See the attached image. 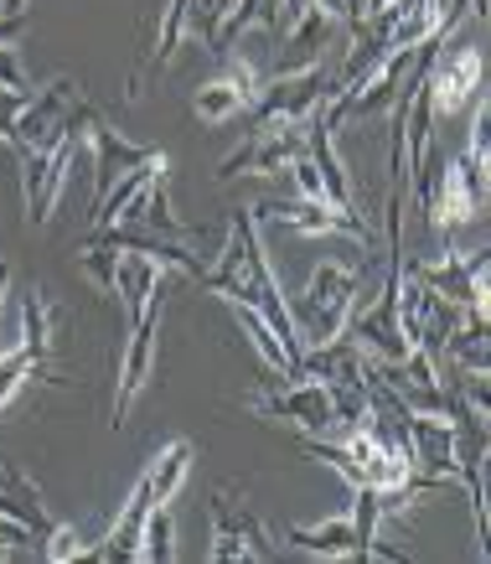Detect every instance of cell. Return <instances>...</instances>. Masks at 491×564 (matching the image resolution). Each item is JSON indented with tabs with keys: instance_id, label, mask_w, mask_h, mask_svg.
Masks as SVG:
<instances>
[{
	"instance_id": "9a60e30c",
	"label": "cell",
	"mask_w": 491,
	"mask_h": 564,
	"mask_svg": "<svg viewBox=\"0 0 491 564\" xmlns=\"http://www.w3.org/2000/svg\"><path fill=\"white\" fill-rule=\"evenodd\" d=\"M151 502H155V492L145 487V477H140L135 492L124 497V508H119V518H114V529H109V539L88 549V560H99V564H124V560H135V544H140V529H145V513H151Z\"/></svg>"
},
{
	"instance_id": "e0dca14e",
	"label": "cell",
	"mask_w": 491,
	"mask_h": 564,
	"mask_svg": "<svg viewBox=\"0 0 491 564\" xmlns=\"http://www.w3.org/2000/svg\"><path fill=\"white\" fill-rule=\"evenodd\" d=\"M124 301V316L140 306H151V301H166V270L155 264V259L135 254V249H119V270H114V291Z\"/></svg>"
},
{
	"instance_id": "7c38bea8",
	"label": "cell",
	"mask_w": 491,
	"mask_h": 564,
	"mask_svg": "<svg viewBox=\"0 0 491 564\" xmlns=\"http://www.w3.org/2000/svg\"><path fill=\"white\" fill-rule=\"evenodd\" d=\"M305 151V124H280V130H254L228 161L218 166V182H238V176H280L290 172V161Z\"/></svg>"
},
{
	"instance_id": "83f0119b",
	"label": "cell",
	"mask_w": 491,
	"mask_h": 564,
	"mask_svg": "<svg viewBox=\"0 0 491 564\" xmlns=\"http://www.w3.org/2000/svg\"><path fill=\"white\" fill-rule=\"evenodd\" d=\"M233 11V0H192V11H187V32L192 36H203L207 47H212V36H218L222 17Z\"/></svg>"
},
{
	"instance_id": "d6986e66",
	"label": "cell",
	"mask_w": 491,
	"mask_h": 564,
	"mask_svg": "<svg viewBox=\"0 0 491 564\" xmlns=\"http://www.w3.org/2000/svg\"><path fill=\"white\" fill-rule=\"evenodd\" d=\"M0 513L17 518L21 529H32L36 539H47V529H52V518L42 513V492H36V481L21 477L11 462H0Z\"/></svg>"
},
{
	"instance_id": "d4e9b609",
	"label": "cell",
	"mask_w": 491,
	"mask_h": 564,
	"mask_svg": "<svg viewBox=\"0 0 491 564\" xmlns=\"http://www.w3.org/2000/svg\"><path fill=\"white\" fill-rule=\"evenodd\" d=\"M78 270L99 285V291H114V270H119V249L99 239H84V254H78Z\"/></svg>"
},
{
	"instance_id": "484cf974",
	"label": "cell",
	"mask_w": 491,
	"mask_h": 564,
	"mask_svg": "<svg viewBox=\"0 0 491 564\" xmlns=\"http://www.w3.org/2000/svg\"><path fill=\"white\" fill-rule=\"evenodd\" d=\"M88 539L78 529H68V523H52L47 539H42V560L47 564H73V560H88Z\"/></svg>"
},
{
	"instance_id": "277c9868",
	"label": "cell",
	"mask_w": 491,
	"mask_h": 564,
	"mask_svg": "<svg viewBox=\"0 0 491 564\" xmlns=\"http://www.w3.org/2000/svg\"><path fill=\"white\" fill-rule=\"evenodd\" d=\"M337 94V78L326 63H310L301 73H285L264 84V94L254 99V130H280V124H305L310 115H321V104Z\"/></svg>"
},
{
	"instance_id": "9c48e42d",
	"label": "cell",
	"mask_w": 491,
	"mask_h": 564,
	"mask_svg": "<svg viewBox=\"0 0 491 564\" xmlns=\"http://www.w3.org/2000/svg\"><path fill=\"white\" fill-rule=\"evenodd\" d=\"M280 549L270 544V533L249 508H238L233 492L212 497V544H207V560L212 564H243V560H274Z\"/></svg>"
},
{
	"instance_id": "603a6c76",
	"label": "cell",
	"mask_w": 491,
	"mask_h": 564,
	"mask_svg": "<svg viewBox=\"0 0 491 564\" xmlns=\"http://www.w3.org/2000/svg\"><path fill=\"white\" fill-rule=\"evenodd\" d=\"M161 166H171V155H161V161H151V166H135V172H124L114 182V187L103 192L99 197V213H94V228H109V223H119V213H124V207L135 203L140 192H145V182H151L155 172H161Z\"/></svg>"
},
{
	"instance_id": "7402d4cb",
	"label": "cell",
	"mask_w": 491,
	"mask_h": 564,
	"mask_svg": "<svg viewBox=\"0 0 491 564\" xmlns=\"http://www.w3.org/2000/svg\"><path fill=\"white\" fill-rule=\"evenodd\" d=\"M135 560L140 564H171L176 560V518H171V502H151L145 529H140V544H135Z\"/></svg>"
},
{
	"instance_id": "ba28073f",
	"label": "cell",
	"mask_w": 491,
	"mask_h": 564,
	"mask_svg": "<svg viewBox=\"0 0 491 564\" xmlns=\"http://www.w3.org/2000/svg\"><path fill=\"white\" fill-rule=\"evenodd\" d=\"M254 223H280V228H295V234H347L362 249H373V223L362 213H347V207L326 203V197H301V203H254L249 207Z\"/></svg>"
},
{
	"instance_id": "ac0fdd59",
	"label": "cell",
	"mask_w": 491,
	"mask_h": 564,
	"mask_svg": "<svg viewBox=\"0 0 491 564\" xmlns=\"http://www.w3.org/2000/svg\"><path fill=\"white\" fill-rule=\"evenodd\" d=\"M285 539H290V549L316 554V560H362V539H357L352 513L326 518V523H316V529H290Z\"/></svg>"
},
{
	"instance_id": "8992f818",
	"label": "cell",
	"mask_w": 491,
	"mask_h": 564,
	"mask_svg": "<svg viewBox=\"0 0 491 564\" xmlns=\"http://www.w3.org/2000/svg\"><path fill=\"white\" fill-rule=\"evenodd\" d=\"M408 270L419 274L429 291L450 301L460 311H491V291H487V270H491V249H476V254H456L445 249L440 259H404Z\"/></svg>"
},
{
	"instance_id": "1f68e13d",
	"label": "cell",
	"mask_w": 491,
	"mask_h": 564,
	"mask_svg": "<svg viewBox=\"0 0 491 564\" xmlns=\"http://www.w3.org/2000/svg\"><path fill=\"white\" fill-rule=\"evenodd\" d=\"M305 6H316L321 17H331L337 26H352V32H357V21H362V6H357V0H305Z\"/></svg>"
},
{
	"instance_id": "5bb4252c",
	"label": "cell",
	"mask_w": 491,
	"mask_h": 564,
	"mask_svg": "<svg viewBox=\"0 0 491 564\" xmlns=\"http://www.w3.org/2000/svg\"><path fill=\"white\" fill-rule=\"evenodd\" d=\"M171 166H161V172L145 182V192H140L135 203L119 213V223L124 228H140V234H155V239H176V243H192L197 239V228H187V223H176V213H171ZM114 228V223H109Z\"/></svg>"
},
{
	"instance_id": "d6a6232c",
	"label": "cell",
	"mask_w": 491,
	"mask_h": 564,
	"mask_svg": "<svg viewBox=\"0 0 491 564\" xmlns=\"http://www.w3.org/2000/svg\"><path fill=\"white\" fill-rule=\"evenodd\" d=\"M21 26H26V17H6V11H0V47H6V42H17Z\"/></svg>"
},
{
	"instance_id": "8fae6325",
	"label": "cell",
	"mask_w": 491,
	"mask_h": 564,
	"mask_svg": "<svg viewBox=\"0 0 491 564\" xmlns=\"http://www.w3.org/2000/svg\"><path fill=\"white\" fill-rule=\"evenodd\" d=\"M259 94H264V73H259V63L233 57V68L218 73V78H207V84L192 94V115H197L203 124H228V120H238V115H249Z\"/></svg>"
},
{
	"instance_id": "f1b7e54d",
	"label": "cell",
	"mask_w": 491,
	"mask_h": 564,
	"mask_svg": "<svg viewBox=\"0 0 491 564\" xmlns=\"http://www.w3.org/2000/svg\"><path fill=\"white\" fill-rule=\"evenodd\" d=\"M0 88H6V94H21V99H32V84H26V68H21L17 42H6V47H0Z\"/></svg>"
},
{
	"instance_id": "ffe728a7",
	"label": "cell",
	"mask_w": 491,
	"mask_h": 564,
	"mask_svg": "<svg viewBox=\"0 0 491 564\" xmlns=\"http://www.w3.org/2000/svg\"><path fill=\"white\" fill-rule=\"evenodd\" d=\"M187 471H192V441H171V445L155 451L151 466H145L140 477H145V487L155 492V502H171V497L182 492Z\"/></svg>"
},
{
	"instance_id": "4fadbf2b",
	"label": "cell",
	"mask_w": 491,
	"mask_h": 564,
	"mask_svg": "<svg viewBox=\"0 0 491 564\" xmlns=\"http://www.w3.org/2000/svg\"><path fill=\"white\" fill-rule=\"evenodd\" d=\"M88 161H94V192H109L124 172H135V166H151V161H161L166 151H151V145H130V140H119L109 124L88 109Z\"/></svg>"
},
{
	"instance_id": "cb8c5ba5",
	"label": "cell",
	"mask_w": 491,
	"mask_h": 564,
	"mask_svg": "<svg viewBox=\"0 0 491 564\" xmlns=\"http://www.w3.org/2000/svg\"><path fill=\"white\" fill-rule=\"evenodd\" d=\"M21 347H26V358L36 362V373L47 368L52 358V311L36 301V295H26L21 301Z\"/></svg>"
},
{
	"instance_id": "f546056e",
	"label": "cell",
	"mask_w": 491,
	"mask_h": 564,
	"mask_svg": "<svg viewBox=\"0 0 491 564\" xmlns=\"http://www.w3.org/2000/svg\"><path fill=\"white\" fill-rule=\"evenodd\" d=\"M17 549H42V539H36L32 529H21L17 518H6V513H0V564L11 560Z\"/></svg>"
},
{
	"instance_id": "2e32d148",
	"label": "cell",
	"mask_w": 491,
	"mask_h": 564,
	"mask_svg": "<svg viewBox=\"0 0 491 564\" xmlns=\"http://www.w3.org/2000/svg\"><path fill=\"white\" fill-rule=\"evenodd\" d=\"M326 36H331V17H321L316 6H305L290 17V42L280 47V63H274V78H285V73H301L310 63H321V47Z\"/></svg>"
},
{
	"instance_id": "6da1fadb",
	"label": "cell",
	"mask_w": 491,
	"mask_h": 564,
	"mask_svg": "<svg viewBox=\"0 0 491 564\" xmlns=\"http://www.w3.org/2000/svg\"><path fill=\"white\" fill-rule=\"evenodd\" d=\"M197 285H203V291L228 295L233 306L259 311V316L274 326V337H280V343L295 352V362H301L305 347L295 343V322H290L285 291H280V280H274V270H270V254H264V239H259V223H254L249 207H238L233 218H228L222 259L212 264V270L197 274Z\"/></svg>"
},
{
	"instance_id": "e575fe53",
	"label": "cell",
	"mask_w": 491,
	"mask_h": 564,
	"mask_svg": "<svg viewBox=\"0 0 491 564\" xmlns=\"http://www.w3.org/2000/svg\"><path fill=\"white\" fill-rule=\"evenodd\" d=\"M6 285H11V264H0V301H6Z\"/></svg>"
},
{
	"instance_id": "44dd1931",
	"label": "cell",
	"mask_w": 491,
	"mask_h": 564,
	"mask_svg": "<svg viewBox=\"0 0 491 564\" xmlns=\"http://www.w3.org/2000/svg\"><path fill=\"white\" fill-rule=\"evenodd\" d=\"M187 11H192V0H166V17H161V32H155V52H151V63L140 68L135 88H130V99H140V88L151 84L155 73H161V68L171 63V57H176L182 36H187Z\"/></svg>"
},
{
	"instance_id": "3957f363",
	"label": "cell",
	"mask_w": 491,
	"mask_h": 564,
	"mask_svg": "<svg viewBox=\"0 0 491 564\" xmlns=\"http://www.w3.org/2000/svg\"><path fill=\"white\" fill-rule=\"evenodd\" d=\"M254 404L270 420H285V425H295L301 435H337V393L326 389V383H316V378H280V373H264V383H259Z\"/></svg>"
},
{
	"instance_id": "d590c367",
	"label": "cell",
	"mask_w": 491,
	"mask_h": 564,
	"mask_svg": "<svg viewBox=\"0 0 491 564\" xmlns=\"http://www.w3.org/2000/svg\"><path fill=\"white\" fill-rule=\"evenodd\" d=\"M383 6H389V0H368V6H362V17H378Z\"/></svg>"
},
{
	"instance_id": "7a4b0ae2",
	"label": "cell",
	"mask_w": 491,
	"mask_h": 564,
	"mask_svg": "<svg viewBox=\"0 0 491 564\" xmlns=\"http://www.w3.org/2000/svg\"><path fill=\"white\" fill-rule=\"evenodd\" d=\"M357 285H362L357 264H316L310 285L301 295H285L290 322H295V343L301 347L337 343L341 332H347V322H352Z\"/></svg>"
},
{
	"instance_id": "30bf717a",
	"label": "cell",
	"mask_w": 491,
	"mask_h": 564,
	"mask_svg": "<svg viewBox=\"0 0 491 564\" xmlns=\"http://www.w3.org/2000/svg\"><path fill=\"white\" fill-rule=\"evenodd\" d=\"M155 322H161V301L130 311V332H124V352H119L114 430L124 425V414H130V404L140 399V389L151 383V368H155Z\"/></svg>"
},
{
	"instance_id": "5b68a950",
	"label": "cell",
	"mask_w": 491,
	"mask_h": 564,
	"mask_svg": "<svg viewBox=\"0 0 491 564\" xmlns=\"http://www.w3.org/2000/svg\"><path fill=\"white\" fill-rule=\"evenodd\" d=\"M88 120V115H84ZM84 151V135L73 124L68 135H57L52 145H21V192H26V223L42 228V223L57 213V197H63V182H68V161Z\"/></svg>"
},
{
	"instance_id": "52a82bcc",
	"label": "cell",
	"mask_w": 491,
	"mask_h": 564,
	"mask_svg": "<svg viewBox=\"0 0 491 564\" xmlns=\"http://www.w3.org/2000/svg\"><path fill=\"white\" fill-rule=\"evenodd\" d=\"M481 78H487V57L481 47H440L429 63V115L435 120H456L471 99H481Z\"/></svg>"
},
{
	"instance_id": "4dcf8cb0",
	"label": "cell",
	"mask_w": 491,
	"mask_h": 564,
	"mask_svg": "<svg viewBox=\"0 0 491 564\" xmlns=\"http://www.w3.org/2000/svg\"><path fill=\"white\" fill-rule=\"evenodd\" d=\"M290 176H295V187H301V197H326L321 192V172H316V161H310V155H295V161H290Z\"/></svg>"
},
{
	"instance_id": "836d02e7",
	"label": "cell",
	"mask_w": 491,
	"mask_h": 564,
	"mask_svg": "<svg viewBox=\"0 0 491 564\" xmlns=\"http://www.w3.org/2000/svg\"><path fill=\"white\" fill-rule=\"evenodd\" d=\"M0 11L6 17H26V0H0Z\"/></svg>"
},
{
	"instance_id": "4316f807",
	"label": "cell",
	"mask_w": 491,
	"mask_h": 564,
	"mask_svg": "<svg viewBox=\"0 0 491 564\" xmlns=\"http://www.w3.org/2000/svg\"><path fill=\"white\" fill-rule=\"evenodd\" d=\"M26 378H36V362L26 358V347H11V352H0V404H11L17 399V389L26 383Z\"/></svg>"
}]
</instances>
